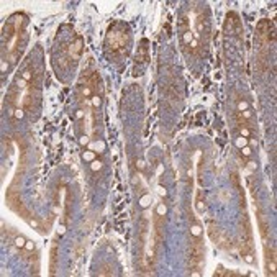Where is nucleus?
<instances>
[{
	"label": "nucleus",
	"instance_id": "obj_1",
	"mask_svg": "<svg viewBox=\"0 0 277 277\" xmlns=\"http://www.w3.org/2000/svg\"><path fill=\"white\" fill-rule=\"evenodd\" d=\"M128 43V33L121 25H115L110 28L108 35H107V46L112 51H118L121 48H125V44Z\"/></svg>",
	"mask_w": 277,
	"mask_h": 277
},
{
	"label": "nucleus",
	"instance_id": "obj_2",
	"mask_svg": "<svg viewBox=\"0 0 277 277\" xmlns=\"http://www.w3.org/2000/svg\"><path fill=\"white\" fill-rule=\"evenodd\" d=\"M84 46V43H82V38H76V41L72 43V46H71V58H72L74 61H79L81 59V54H82V48Z\"/></svg>",
	"mask_w": 277,
	"mask_h": 277
},
{
	"label": "nucleus",
	"instance_id": "obj_3",
	"mask_svg": "<svg viewBox=\"0 0 277 277\" xmlns=\"http://www.w3.org/2000/svg\"><path fill=\"white\" fill-rule=\"evenodd\" d=\"M269 28H271V23L267 22V20H261V22L258 23V28H256V35H258L259 38H266L269 33Z\"/></svg>",
	"mask_w": 277,
	"mask_h": 277
},
{
	"label": "nucleus",
	"instance_id": "obj_4",
	"mask_svg": "<svg viewBox=\"0 0 277 277\" xmlns=\"http://www.w3.org/2000/svg\"><path fill=\"white\" fill-rule=\"evenodd\" d=\"M56 264H58V240L53 241V248H51V276L56 272Z\"/></svg>",
	"mask_w": 277,
	"mask_h": 277
},
{
	"label": "nucleus",
	"instance_id": "obj_5",
	"mask_svg": "<svg viewBox=\"0 0 277 277\" xmlns=\"http://www.w3.org/2000/svg\"><path fill=\"white\" fill-rule=\"evenodd\" d=\"M190 233H192V238H202V226H200V223L195 220L194 215H190Z\"/></svg>",
	"mask_w": 277,
	"mask_h": 277
},
{
	"label": "nucleus",
	"instance_id": "obj_6",
	"mask_svg": "<svg viewBox=\"0 0 277 277\" xmlns=\"http://www.w3.org/2000/svg\"><path fill=\"white\" fill-rule=\"evenodd\" d=\"M195 205H197V210L202 212V213L207 210V203H205V200H203V192H197V202H195Z\"/></svg>",
	"mask_w": 277,
	"mask_h": 277
},
{
	"label": "nucleus",
	"instance_id": "obj_7",
	"mask_svg": "<svg viewBox=\"0 0 277 277\" xmlns=\"http://www.w3.org/2000/svg\"><path fill=\"white\" fill-rule=\"evenodd\" d=\"M217 233H220V231L217 230V223L212 220V221L208 223V235H210V238H212V241H215V243H217L218 238H220V235L217 236Z\"/></svg>",
	"mask_w": 277,
	"mask_h": 277
},
{
	"label": "nucleus",
	"instance_id": "obj_8",
	"mask_svg": "<svg viewBox=\"0 0 277 277\" xmlns=\"http://www.w3.org/2000/svg\"><path fill=\"white\" fill-rule=\"evenodd\" d=\"M90 87H95V89H100V77L97 72H92L90 74V79H89V82H87Z\"/></svg>",
	"mask_w": 277,
	"mask_h": 277
},
{
	"label": "nucleus",
	"instance_id": "obj_9",
	"mask_svg": "<svg viewBox=\"0 0 277 277\" xmlns=\"http://www.w3.org/2000/svg\"><path fill=\"white\" fill-rule=\"evenodd\" d=\"M194 38H195V36H194V33H192L190 30L184 31V35H182V40H184V43H185V44H190Z\"/></svg>",
	"mask_w": 277,
	"mask_h": 277
},
{
	"label": "nucleus",
	"instance_id": "obj_10",
	"mask_svg": "<svg viewBox=\"0 0 277 277\" xmlns=\"http://www.w3.org/2000/svg\"><path fill=\"white\" fill-rule=\"evenodd\" d=\"M267 271H269V276H276V261L274 259H267Z\"/></svg>",
	"mask_w": 277,
	"mask_h": 277
},
{
	"label": "nucleus",
	"instance_id": "obj_11",
	"mask_svg": "<svg viewBox=\"0 0 277 277\" xmlns=\"http://www.w3.org/2000/svg\"><path fill=\"white\" fill-rule=\"evenodd\" d=\"M25 244H26V240L23 236H17L15 238V246L18 248V249H25Z\"/></svg>",
	"mask_w": 277,
	"mask_h": 277
},
{
	"label": "nucleus",
	"instance_id": "obj_12",
	"mask_svg": "<svg viewBox=\"0 0 277 277\" xmlns=\"http://www.w3.org/2000/svg\"><path fill=\"white\" fill-rule=\"evenodd\" d=\"M81 94L85 99H89V97H92V87L87 84V85H84V87H81Z\"/></svg>",
	"mask_w": 277,
	"mask_h": 277
},
{
	"label": "nucleus",
	"instance_id": "obj_13",
	"mask_svg": "<svg viewBox=\"0 0 277 277\" xmlns=\"http://www.w3.org/2000/svg\"><path fill=\"white\" fill-rule=\"evenodd\" d=\"M248 143H249V140H248V138H243V136H240L236 141H235V144H236L240 149L241 148H244V146H248Z\"/></svg>",
	"mask_w": 277,
	"mask_h": 277
},
{
	"label": "nucleus",
	"instance_id": "obj_14",
	"mask_svg": "<svg viewBox=\"0 0 277 277\" xmlns=\"http://www.w3.org/2000/svg\"><path fill=\"white\" fill-rule=\"evenodd\" d=\"M90 169L94 171V172L100 171V169H102V161H99V159H94V161L90 162Z\"/></svg>",
	"mask_w": 277,
	"mask_h": 277
},
{
	"label": "nucleus",
	"instance_id": "obj_15",
	"mask_svg": "<svg viewBox=\"0 0 277 277\" xmlns=\"http://www.w3.org/2000/svg\"><path fill=\"white\" fill-rule=\"evenodd\" d=\"M240 135H241L243 138H248V140H249V136H251V128L240 126Z\"/></svg>",
	"mask_w": 277,
	"mask_h": 277
},
{
	"label": "nucleus",
	"instance_id": "obj_16",
	"mask_svg": "<svg viewBox=\"0 0 277 277\" xmlns=\"http://www.w3.org/2000/svg\"><path fill=\"white\" fill-rule=\"evenodd\" d=\"M156 213H158L159 217H164V215L167 213V207H166L164 203H159V205H158V210H156Z\"/></svg>",
	"mask_w": 277,
	"mask_h": 277
},
{
	"label": "nucleus",
	"instance_id": "obj_17",
	"mask_svg": "<svg viewBox=\"0 0 277 277\" xmlns=\"http://www.w3.org/2000/svg\"><path fill=\"white\" fill-rule=\"evenodd\" d=\"M22 77H23V81H31V67H28V69H25L23 71V74H22Z\"/></svg>",
	"mask_w": 277,
	"mask_h": 277
},
{
	"label": "nucleus",
	"instance_id": "obj_18",
	"mask_svg": "<svg viewBox=\"0 0 277 277\" xmlns=\"http://www.w3.org/2000/svg\"><path fill=\"white\" fill-rule=\"evenodd\" d=\"M92 105H94V108H100V105H102L100 95H94V97H92Z\"/></svg>",
	"mask_w": 277,
	"mask_h": 277
},
{
	"label": "nucleus",
	"instance_id": "obj_19",
	"mask_svg": "<svg viewBox=\"0 0 277 277\" xmlns=\"http://www.w3.org/2000/svg\"><path fill=\"white\" fill-rule=\"evenodd\" d=\"M108 269H110V266H102V267H100V272H99V276H112V274H113V272H110Z\"/></svg>",
	"mask_w": 277,
	"mask_h": 277
},
{
	"label": "nucleus",
	"instance_id": "obj_20",
	"mask_svg": "<svg viewBox=\"0 0 277 277\" xmlns=\"http://www.w3.org/2000/svg\"><path fill=\"white\" fill-rule=\"evenodd\" d=\"M82 158L85 159V161H94V159H95V154H94V153H92V151H85V153H84V154H82Z\"/></svg>",
	"mask_w": 277,
	"mask_h": 277
},
{
	"label": "nucleus",
	"instance_id": "obj_21",
	"mask_svg": "<svg viewBox=\"0 0 277 277\" xmlns=\"http://www.w3.org/2000/svg\"><path fill=\"white\" fill-rule=\"evenodd\" d=\"M244 110H248V102L246 100H240L238 102V112H244Z\"/></svg>",
	"mask_w": 277,
	"mask_h": 277
},
{
	"label": "nucleus",
	"instance_id": "obj_22",
	"mask_svg": "<svg viewBox=\"0 0 277 277\" xmlns=\"http://www.w3.org/2000/svg\"><path fill=\"white\" fill-rule=\"evenodd\" d=\"M243 259H244L248 264H253V262H254V256H253V253H246V254H243Z\"/></svg>",
	"mask_w": 277,
	"mask_h": 277
},
{
	"label": "nucleus",
	"instance_id": "obj_23",
	"mask_svg": "<svg viewBox=\"0 0 277 277\" xmlns=\"http://www.w3.org/2000/svg\"><path fill=\"white\" fill-rule=\"evenodd\" d=\"M13 117H15L17 120H22L23 117H25V112H23V108H17V110H15V112H13Z\"/></svg>",
	"mask_w": 277,
	"mask_h": 277
},
{
	"label": "nucleus",
	"instance_id": "obj_24",
	"mask_svg": "<svg viewBox=\"0 0 277 277\" xmlns=\"http://www.w3.org/2000/svg\"><path fill=\"white\" fill-rule=\"evenodd\" d=\"M79 144H81L82 148H85V146L89 144V136H85V135H82V136L79 138Z\"/></svg>",
	"mask_w": 277,
	"mask_h": 277
},
{
	"label": "nucleus",
	"instance_id": "obj_25",
	"mask_svg": "<svg viewBox=\"0 0 277 277\" xmlns=\"http://www.w3.org/2000/svg\"><path fill=\"white\" fill-rule=\"evenodd\" d=\"M251 153H253V151H251V148H249V146H244V148H241V154H243V156H246V158H249V156H251Z\"/></svg>",
	"mask_w": 277,
	"mask_h": 277
},
{
	"label": "nucleus",
	"instance_id": "obj_26",
	"mask_svg": "<svg viewBox=\"0 0 277 277\" xmlns=\"http://www.w3.org/2000/svg\"><path fill=\"white\" fill-rule=\"evenodd\" d=\"M25 251H28V253L35 251V243H33V241H26V244H25Z\"/></svg>",
	"mask_w": 277,
	"mask_h": 277
},
{
	"label": "nucleus",
	"instance_id": "obj_27",
	"mask_svg": "<svg viewBox=\"0 0 277 277\" xmlns=\"http://www.w3.org/2000/svg\"><path fill=\"white\" fill-rule=\"evenodd\" d=\"M182 30H184V31H187V30H189V22H187V17H184V18H182Z\"/></svg>",
	"mask_w": 277,
	"mask_h": 277
},
{
	"label": "nucleus",
	"instance_id": "obj_28",
	"mask_svg": "<svg viewBox=\"0 0 277 277\" xmlns=\"http://www.w3.org/2000/svg\"><path fill=\"white\" fill-rule=\"evenodd\" d=\"M197 30L199 31H203V20L199 18V22H197Z\"/></svg>",
	"mask_w": 277,
	"mask_h": 277
},
{
	"label": "nucleus",
	"instance_id": "obj_29",
	"mask_svg": "<svg viewBox=\"0 0 277 277\" xmlns=\"http://www.w3.org/2000/svg\"><path fill=\"white\" fill-rule=\"evenodd\" d=\"M158 192H159V195H162V197L167 195V192L164 190V187H162V185H159V187H158Z\"/></svg>",
	"mask_w": 277,
	"mask_h": 277
},
{
	"label": "nucleus",
	"instance_id": "obj_30",
	"mask_svg": "<svg viewBox=\"0 0 277 277\" xmlns=\"http://www.w3.org/2000/svg\"><path fill=\"white\" fill-rule=\"evenodd\" d=\"M136 166H138V169H141V171L144 169V162H143L141 159H138V161H136Z\"/></svg>",
	"mask_w": 277,
	"mask_h": 277
},
{
	"label": "nucleus",
	"instance_id": "obj_31",
	"mask_svg": "<svg viewBox=\"0 0 277 277\" xmlns=\"http://www.w3.org/2000/svg\"><path fill=\"white\" fill-rule=\"evenodd\" d=\"M64 231H66V223L59 226V231H58V233H59V235H64Z\"/></svg>",
	"mask_w": 277,
	"mask_h": 277
},
{
	"label": "nucleus",
	"instance_id": "obj_32",
	"mask_svg": "<svg viewBox=\"0 0 277 277\" xmlns=\"http://www.w3.org/2000/svg\"><path fill=\"white\" fill-rule=\"evenodd\" d=\"M30 225H31L33 228H36L38 226V221H36V220H30Z\"/></svg>",
	"mask_w": 277,
	"mask_h": 277
},
{
	"label": "nucleus",
	"instance_id": "obj_33",
	"mask_svg": "<svg viewBox=\"0 0 277 277\" xmlns=\"http://www.w3.org/2000/svg\"><path fill=\"white\" fill-rule=\"evenodd\" d=\"M248 167H249V169H253V171H254V169L258 167V166H256V162H249V164H248Z\"/></svg>",
	"mask_w": 277,
	"mask_h": 277
},
{
	"label": "nucleus",
	"instance_id": "obj_34",
	"mask_svg": "<svg viewBox=\"0 0 277 277\" xmlns=\"http://www.w3.org/2000/svg\"><path fill=\"white\" fill-rule=\"evenodd\" d=\"M76 117H77V118H82V117H84V112H82V110H79L77 113H76Z\"/></svg>",
	"mask_w": 277,
	"mask_h": 277
}]
</instances>
